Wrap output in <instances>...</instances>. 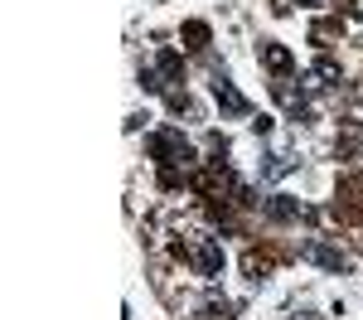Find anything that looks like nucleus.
<instances>
[{
	"instance_id": "obj_1",
	"label": "nucleus",
	"mask_w": 363,
	"mask_h": 320,
	"mask_svg": "<svg viewBox=\"0 0 363 320\" xmlns=\"http://www.w3.org/2000/svg\"><path fill=\"white\" fill-rule=\"evenodd\" d=\"M150 155H155L160 165H174V160H189V141H184V131H174V126H165V131H155V136H150Z\"/></svg>"
},
{
	"instance_id": "obj_2",
	"label": "nucleus",
	"mask_w": 363,
	"mask_h": 320,
	"mask_svg": "<svg viewBox=\"0 0 363 320\" xmlns=\"http://www.w3.org/2000/svg\"><path fill=\"white\" fill-rule=\"evenodd\" d=\"M301 258L315 262V267H330V272H349V258L339 248H330V243H320V238H310L306 248H301Z\"/></svg>"
},
{
	"instance_id": "obj_3",
	"label": "nucleus",
	"mask_w": 363,
	"mask_h": 320,
	"mask_svg": "<svg viewBox=\"0 0 363 320\" xmlns=\"http://www.w3.org/2000/svg\"><path fill=\"white\" fill-rule=\"evenodd\" d=\"M213 97H218V107H228L233 116H247V112H252V102H247V97H242V92H238L233 83H228L223 73L213 78Z\"/></svg>"
},
{
	"instance_id": "obj_4",
	"label": "nucleus",
	"mask_w": 363,
	"mask_h": 320,
	"mask_svg": "<svg viewBox=\"0 0 363 320\" xmlns=\"http://www.w3.org/2000/svg\"><path fill=\"white\" fill-rule=\"evenodd\" d=\"M262 209H267L272 224H291V219H301V204L291 199V194H272V199H262Z\"/></svg>"
},
{
	"instance_id": "obj_5",
	"label": "nucleus",
	"mask_w": 363,
	"mask_h": 320,
	"mask_svg": "<svg viewBox=\"0 0 363 320\" xmlns=\"http://www.w3.org/2000/svg\"><path fill=\"white\" fill-rule=\"evenodd\" d=\"M262 63H267L272 73H291V68H296V58H291L286 44H262Z\"/></svg>"
},
{
	"instance_id": "obj_6",
	"label": "nucleus",
	"mask_w": 363,
	"mask_h": 320,
	"mask_svg": "<svg viewBox=\"0 0 363 320\" xmlns=\"http://www.w3.org/2000/svg\"><path fill=\"white\" fill-rule=\"evenodd\" d=\"M199 267H203L208 277L223 272V253H218V243H203V248H199Z\"/></svg>"
},
{
	"instance_id": "obj_7",
	"label": "nucleus",
	"mask_w": 363,
	"mask_h": 320,
	"mask_svg": "<svg viewBox=\"0 0 363 320\" xmlns=\"http://www.w3.org/2000/svg\"><path fill=\"white\" fill-rule=\"evenodd\" d=\"M184 39H189V49H203V44H208V25L189 20V25H184Z\"/></svg>"
},
{
	"instance_id": "obj_8",
	"label": "nucleus",
	"mask_w": 363,
	"mask_h": 320,
	"mask_svg": "<svg viewBox=\"0 0 363 320\" xmlns=\"http://www.w3.org/2000/svg\"><path fill=\"white\" fill-rule=\"evenodd\" d=\"M315 73H320L325 83H339V63L335 58H315Z\"/></svg>"
},
{
	"instance_id": "obj_9",
	"label": "nucleus",
	"mask_w": 363,
	"mask_h": 320,
	"mask_svg": "<svg viewBox=\"0 0 363 320\" xmlns=\"http://www.w3.org/2000/svg\"><path fill=\"white\" fill-rule=\"evenodd\" d=\"M155 63H160V73H169V78L179 73V54H174V49H160V58H155Z\"/></svg>"
},
{
	"instance_id": "obj_10",
	"label": "nucleus",
	"mask_w": 363,
	"mask_h": 320,
	"mask_svg": "<svg viewBox=\"0 0 363 320\" xmlns=\"http://www.w3.org/2000/svg\"><path fill=\"white\" fill-rule=\"evenodd\" d=\"M306 5H325V0H306Z\"/></svg>"
}]
</instances>
